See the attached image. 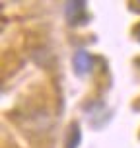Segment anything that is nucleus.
<instances>
[{"label": "nucleus", "mask_w": 140, "mask_h": 148, "mask_svg": "<svg viewBox=\"0 0 140 148\" xmlns=\"http://www.w3.org/2000/svg\"><path fill=\"white\" fill-rule=\"evenodd\" d=\"M134 62H136V64H138V68H140V57H138L136 60H134Z\"/></svg>", "instance_id": "5"}, {"label": "nucleus", "mask_w": 140, "mask_h": 148, "mask_svg": "<svg viewBox=\"0 0 140 148\" xmlns=\"http://www.w3.org/2000/svg\"><path fill=\"white\" fill-rule=\"evenodd\" d=\"M96 60L97 57H94L88 49H78V51L72 55V70L76 76H88V74L94 72V68H96Z\"/></svg>", "instance_id": "2"}, {"label": "nucleus", "mask_w": 140, "mask_h": 148, "mask_svg": "<svg viewBox=\"0 0 140 148\" xmlns=\"http://www.w3.org/2000/svg\"><path fill=\"white\" fill-rule=\"evenodd\" d=\"M64 18H66V23L72 25V27L89 23L88 2H84V0H72V2H66V4H64Z\"/></svg>", "instance_id": "1"}, {"label": "nucleus", "mask_w": 140, "mask_h": 148, "mask_svg": "<svg viewBox=\"0 0 140 148\" xmlns=\"http://www.w3.org/2000/svg\"><path fill=\"white\" fill-rule=\"evenodd\" d=\"M132 35H134V39H136V41L140 43V22L132 27Z\"/></svg>", "instance_id": "4"}, {"label": "nucleus", "mask_w": 140, "mask_h": 148, "mask_svg": "<svg viewBox=\"0 0 140 148\" xmlns=\"http://www.w3.org/2000/svg\"><path fill=\"white\" fill-rule=\"evenodd\" d=\"M82 142V129L78 121H70L66 131V138H64V148H78Z\"/></svg>", "instance_id": "3"}, {"label": "nucleus", "mask_w": 140, "mask_h": 148, "mask_svg": "<svg viewBox=\"0 0 140 148\" xmlns=\"http://www.w3.org/2000/svg\"><path fill=\"white\" fill-rule=\"evenodd\" d=\"M138 140H140V133H138Z\"/></svg>", "instance_id": "6"}]
</instances>
